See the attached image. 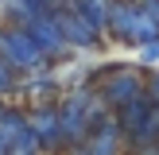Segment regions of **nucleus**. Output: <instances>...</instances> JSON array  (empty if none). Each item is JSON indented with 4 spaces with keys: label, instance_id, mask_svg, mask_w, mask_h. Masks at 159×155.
<instances>
[{
    "label": "nucleus",
    "instance_id": "7",
    "mask_svg": "<svg viewBox=\"0 0 159 155\" xmlns=\"http://www.w3.org/2000/svg\"><path fill=\"white\" fill-rule=\"evenodd\" d=\"M20 27L27 31L31 43L43 51V58H62V54H66V39H62V31H58V23H54L51 8H43L39 16H31V20L20 23Z\"/></svg>",
    "mask_w": 159,
    "mask_h": 155
},
{
    "label": "nucleus",
    "instance_id": "4",
    "mask_svg": "<svg viewBox=\"0 0 159 155\" xmlns=\"http://www.w3.org/2000/svg\"><path fill=\"white\" fill-rule=\"evenodd\" d=\"M0 58L12 70H39L43 66V51L31 43V35L23 27H0Z\"/></svg>",
    "mask_w": 159,
    "mask_h": 155
},
{
    "label": "nucleus",
    "instance_id": "6",
    "mask_svg": "<svg viewBox=\"0 0 159 155\" xmlns=\"http://www.w3.org/2000/svg\"><path fill=\"white\" fill-rule=\"evenodd\" d=\"M105 74H109V82L101 85L97 93H101V101H105V105L113 108V113H116V108H124L128 101H136L140 93H144V78H140L136 70L113 66V70H105Z\"/></svg>",
    "mask_w": 159,
    "mask_h": 155
},
{
    "label": "nucleus",
    "instance_id": "10",
    "mask_svg": "<svg viewBox=\"0 0 159 155\" xmlns=\"http://www.w3.org/2000/svg\"><path fill=\"white\" fill-rule=\"evenodd\" d=\"M8 155H39V144H35V136H31V128H27V124H23V128L12 136V144H8Z\"/></svg>",
    "mask_w": 159,
    "mask_h": 155
},
{
    "label": "nucleus",
    "instance_id": "8",
    "mask_svg": "<svg viewBox=\"0 0 159 155\" xmlns=\"http://www.w3.org/2000/svg\"><path fill=\"white\" fill-rule=\"evenodd\" d=\"M27 128H31V136H35L39 151H62V147H66V140H62V120H58V108L54 105L35 108V113L27 116Z\"/></svg>",
    "mask_w": 159,
    "mask_h": 155
},
{
    "label": "nucleus",
    "instance_id": "2",
    "mask_svg": "<svg viewBox=\"0 0 159 155\" xmlns=\"http://www.w3.org/2000/svg\"><path fill=\"white\" fill-rule=\"evenodd\" d=\"M116 39H124V43H159V23L152 16L144 12V4L140 0H113V8H109V27Z\"/></svg>",
    "mask_w": 159,
    "mask_h": 155
},
{
    "label": "nucleus",
    "instance_id": "9",
    "mask_svg": "<svg viewBox=\"0 0 159 155\" xmlns=\"http://www.w3.org/2000/svg\"><path fill=\"white\" fill-rule=\"evenodd\" d=\"M74 8H78L97 31L109 27V8H113V0H74Z\"/></svg>",
    "mask_w": 159,
    "mask_h": 155
},
{
    "label": "nucleus",
    "instance_id": "5",
    "mask_svg": "<svg viewBox=\"0 0 159 155\" xmlns=\"http://www.w3.org/2000/svg\"><path fill=\"white\" fill-rule=\"evenodd\" d=\"M120 144H124L120 120H116V113H105L89 128V136H85L82 144L70 147V155H120Z\"/></svg>",
    "mask_w": 159,
    "mask_h": 155
},
{
    "label": "nucleus",
    "instance_id": "13",
    "mask_svg": "<svg viewBox=\"0 0 159 155\" xmlns=\"http://www.w3.org/2000/svg\"><path fill=\"white\" fill-rule=\"evenodd\" d=\"M140 58H144V66H152V62H159V43H144Z\"/></svg>",
    "mask_w": 159,
    "mask_h": 155
},
{
    "label": "nucleus",
    "instance_id": "15",
    "mask_svg": "<svg viewBox=\"0 0 159 155\" xmlns=\"http://www.w3.org/2000/svg\"><path fill=\"white\" fill-rule=\"evenodd\" d=\"M0 155H8V140L4 136H0Z\"/></svg>",
    "mask_w": 159,
    "mask_h": 155
},
{
    "label": "nucleus",
    "instance_id": "14",
    "mask_svg": "<svg viewBox=\"0 0 159 155\" xmlns=\"http://www.w3.org/2000/svg\"><path fill=\"white\" fill-rule=\"evenodd\" d=\"M140 4H144V12L152 16V20L159 23V0H140Z\"/></svg>",
    "mask_w": 159,
    "mask_h": 155
},
{
    "label": "nucleus",
    "instance_id": "1",
    "mask_svg": "<svg viewBox=\"0 0 159 155\" xmlns=\"http://www.w3.org/2000/svg\"><path fill=\"white\" fill-rule=\"evenodd\" d=\"M105 113H109V105L101 101L97 89H78V93H70V97L62 101V108H58L62 140H66V147L82 144V140L89 136V128H93V124H97Z\"/></svg>",
    "mask_w": 159,
    "mask_h": 155
},
{
    "label": "nucleus",
    "instance_id": "16",
    "mask_svg": "<svg viewBox=\"0 0 159 155\" xmlns=\"http://www.w3.org/2000/svg\"><path fill=\"white\" fill-rule=\"evenodd\" d=\"M47 4H54V0H47Z\"/></svg>",
    "mask_w": 159,
    "mask_h": 155
},
{
    "label": "nucleus",
    "instance_id": "3",
    "mask_svg": "<svg viewBox=\"0 0 159 155\" xmlns=\"http://www.w3.org/2000/svg\"><path fill=\"white\" fill-rule=\"evenodd\" d=\"M47 8H51V16H54V23H58L66 46H82V51H93V46H97L101 31L74 8V0H54V4H47Z\"/></svg>",
    "mask_w": 159,
    "mask_h": 155
},
{
    "label": "nucleus",
    "instance_id": "11",
    "mask_svg": "<svg viewBox=\"0 0 159 155\" xmlns=\"http://www.w3.org/2000/svg\"><path fill=\"white\" fill-rule=\"evenodd\" d=\"M8 89H16V70L0 58V93H8Z\"/></svg>",
    "mask_w": 159,
    "mask_h": 155
},
{
    "label": "nucleus",
    "instance_id": "12",
    "mask_svg": "<svg viewBox=\"0 0 159 155\" xmlns=\"http://www.w3.org/2000/svg\"><path fill=\"white\" fill-rule=\"evenodd\" d=\"M144 93L152 97V105H159V70H155V74L148 78V82H144Z\"/></svg>",
    "mask_w": 159,
    "mask_h": 155
}]
</instances>
